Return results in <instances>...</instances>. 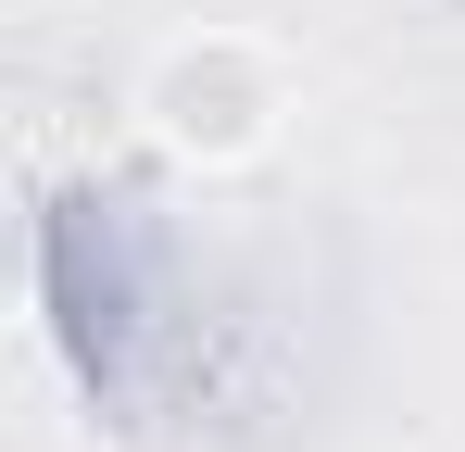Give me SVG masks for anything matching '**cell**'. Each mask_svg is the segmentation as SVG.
I'll return each mask as SVG.
<instances>
[{"instance_id":"1","label":"cell","mask_w":465,"mask_h":452,"mask_svg":"<svg viewBox=\"0 0 465 452\" xmlns=\"http://www.w3.org/2000/svg\"><path fill=\"white\" fill-rule=\"evenodd\" d=\"M139 126H152L176 163H202V176L264 163L277 126H290V64H277L252 25H176L152 64H139Z\"/></svg>"}]
</instances>
